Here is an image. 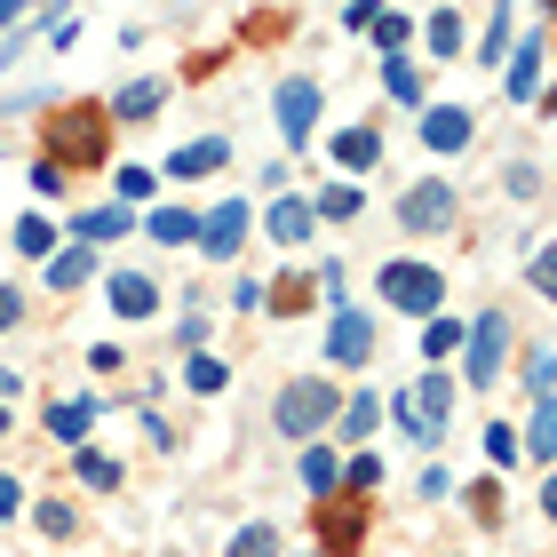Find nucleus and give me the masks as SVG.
<instances>
[{"label":"nucleus","instance_id":"f257e3e1","mask_svg":"<svg viewBox=\"0 0 557 557\" xmlns=\"http://www.w3.org/2000/svg\"><path fill=\"white\" fill-rule=\"evenodd\" d=\"M104 151H112V112L104 104H64L57 120H48V151L40 160H57L64 175L72 168H104Z\"/></svg>","mask_w":557,"mask_h":557},{"label":"nucleus","instance_id":"f03ea898","mask_svg":"<svg viewBox=\"0 0 557 557\" xmlns=\"http://www.w3.org/2000/svg\"><path fill=\"white\" fill-rule=\"evenodd\" d=\"M335 414H343V391L335 383H287V391H278V407H271V422L287 430V438H319Z\"/></svg>","mask_w":557,"mask_h":557},{"label":"nucleus","instance_id":"7ed1b4c3","mask_svg":"<svg viewBox=\"0 0 557 557\" xmlns=\"http://www.w3.org/2000/svg\"><path fill=\"white\" fill-rule=\"evenodd\" d=\"M383 302L407 319H438L446 311V278L438 263H383Z\"/></svg>","mask_w":557,"mask_h":557},{"label":"nucleus","instance_id":"20e7f679","mask_svg":"<svg viewBox=\"0 0 557 557\" xmlns=\"http://www.w3.org/2000/svg\"><path fill=\"white\" fill-rule=\"evenodd\" d=\"M398 422H407L414 446H438L446 422H454V383H446V374H422V383L398 398Z\"/></svg>","mask_w":557,"mask_h":557},{"label":"nucleus","instance_id":"39448f33","mask_svg":"<svg viewBox=\"0 0 557 557\" xmlns=\"http://www.w3.org/2000/svg\"><path fill=\"white\" fill-rule=\"evenodd\" d=\"M462 343H470V391H494L502 383V359H510V319H502V311L470 319Z\"/></svg>","mask_w":557,"mask_h":557},{"label":"nucleus","instance_id":"423d86ee","mask_svg":"<svg viewBox=\"0 0 557 557\" xmlns=\"http://www.w3.org/2000/svg\"><path fill=\"white\" fill-rule=\"evenodd\" d=\"M326 359L335 367H367L374 359V319L367 311H335L326 319Z\"/></svg>","mask_w":557,"mask_h":557},{"label":"nucleus","instance_id":"0eeeda50","mask_svg":"<svg viewBox=\"0 0 557 557\" xmlns=\"http://www.w3.org/2000/svg\"><path fill=\"white\" fill-rule=\"evenodd\" d=\"M311 128H319V81H287V88H278V136L302 151Z\"/></svg>","mask_w":557,"mask_h":557},{"label":"nucleus","instance_id":"6e6552de","mask_svg":"<svg viewBox=\"0 0 557 557\" xmlns=\"http://www.w3.org/2000/svg\"><path fill=\"white\" fill-rule=\"evenodd\" d=\"M398 223H407V232H446L454 223V184H414L398 199Z\"/></svg>","mask_w":557,"mask_h":557},{"label":"nucleus","instance_id":"1a4fd4ad","mask_svg":"<svg viewBox=\"0 0 557 557\" xmlns=\"http://www.w3.org/2000/svg\"><path fill=\"white\" fill-rule=\"evenodd\" d=\"M239 239H247V199H223V208L199 223V247H208L215 263H232V256H239Z\"/></svg>","mask_w":557,"mask_h":557},{"label":"nucleus","instance_id":"9d476101","mask_svg":"<svg viewBox=\"0 0 557 557\" xmlns=\"http://www.w3.org/2000/svg\"><path fill=\"white\" fill-rule=\"evenodd\" d=\"M223 160H232V144H223V136H199V144H175V151H168V175H175V184H191V175H215Z\"/></svg>","mask_w":557,"mask_h":557},{"label":"nucleus","instance_id":"9b49d317","mask_svg":"<svg viewBox=\"0 0 557 557\" xmlns=\"http://www.w3.org/2000/svg\"><path fill=\"white\" fill-rule=\"evenodd\" d=\"M295 478L311 486V502H335V486H343V454L311 438V446H302V462H295Z\"/></svg>","mask_w":557,"mask_h":557},{"label":"nucleus","instance_id":"f8f14e48","mask_svg":"<svg viewBox=\"0 0 557 557\" xmlns=\"http://www.w3.org/2000/svg\"><path fill=\"white\" fill-rule=\"evenodd\" d=\"M359 525H367V510H359V502H326V510H319L326 557H350V549H359Z\"/></svg>","mask_w":557,"mask_h":557},{"label":"nucleus","instance_id":"ddd939ff","mask_svg":"<svg viewBox=\"0 0 557 557\" xmlns=\"http://www.w3.org/2000/svg\"><path fill=\"white\" fill-rule=\"evenodd\" d=\"M160 311V287L144 271H112V319H151Z\"/></svg>","mask_w":557,"mask_h":557},{"label":"nucleus","instance_id":"4468645a","mask_svg":"<svg viewBox=\"0 0 557 557\" xmlns=\"http://www.w3.org/2000/svg\"><path fill=\"white\" fill-rule=\"evenodd\" d=\"M542 57H549V40L525 33L518 57H510V96H518V104H534V96H542Z\"/></svg>","mask_w":557,"mask_h":557},{"label":"nucleus","instance_id":"2eb2a0df","mask_svg":"<svg viewBox=\"0 0 557 557\" xmlns=\"http://www.w3.org/2000/svg\"><path fill=\"white\" fill-rule=\"evenodd\" d=\"M422 144H430V151H462V144H470V112H462V104H430V112H422Z\"/></svg>","mask_w":557,"mask_h":557},{"label":"nucleus","instance_id":"dca6fc26","mask_svg":"<svg viewBox=\"0 0 557 557\" xmlns=\"http://www.w3.org/2000/svg\"><path fill=\"white\" fill-rule=\"evenodd\" d=\"M40 271H48V287H57V295H72V287H88V278H96V247H57Z\"/></svg>","mask_w":557,"mask_h":557},{"label":"nucleus","instance_id":"f3484780","mask_svg":"<svg viewBox=\"0 0 557 557\" xmlns=\"http://www.w3.org/2000/svg\"><path fill=\"white\" fill-rule=\"evenodd\" d=\"M311 223H319V215H311V199H278V208L263 215V232H271L278 247H302V239H311Z\"/></svg>","mask_w":557,"mask_h":557},{"label":"nucleus","instance_id":"a211bd4d","mask_svg":"<svg viewBox=\"0 0 557 557\" xmlns=\"http://www.w3.org/2000/svg\"><path fill=\"white\" fill-rule=\"evenodd\" d=\"M557 454V398H534V430L518 438V462H549Z\"/></svg>","mask_w":557,"mask_h":557},{"label":"nucleus","instance_id":"6ab92c4d","mask_svg":"<svg viewBox=\"0 0 557 557\" xmlns=\"http://www.w3.org/2000/svg\"><path fill=\"white\" fill-rule=\"evenodd\" d=\"M335 160H343V175H367L374 160H383V136H374V128H343L335 136Z\"/></svg>","mask_w":557,"mask_h":557},{"label":"nucleus","instance_id":"aec40b11","mask_svg":"<svg viewBox=\"0 0 557 557\" xmlns=\"http://www.w3.org/2000/svg\"><path fill=\"white\" fill-rule=\"evenodd\" d=\"M88 422H96V398H64V407H48V438L81 446V438H88Z\"/></svg>","mask_w":557,"mask_h":557},{"label":"nucleus","instance_id":"412c9836","mask_svg":"<svg viewBox=\"0 0 557 557\" xmlns=\"http://www.w3.org/2000/svg\"><path fill=\"white\" fill-rule=\"evenodd\" d=\"M160 247H184V239H199V215L191 208H151V223H144Z\"/></svg>","mask_w":557,"mask_h":557},{"label":"nucleus","instance_id":"4be33fe9","mask_svg":"<svg viewBox=\"0 0 557 557\" xmlns=\"http://www.w3.org/2000/svg\"><path fill=\"white\" fill-rule=\"evenodd\" d=\"M160 96H168V81H128V88H120V104H104V112H120V120H151V112H160Z\"/></svg>","mask_w":557,"mask_h":557},{"label":"nucleus","instance_id":"5701e85b","mask_svg":"<svg viewBox=\"0 0 557 557\" xmlns=\"http://www.w3.org/2000/svg\"><path fill=\"white\" fill-rule=\"evenodd\" d=\"M128 223H136L128 208H88V215H81V247H96V239H128Z\"/></svg>","mask_w":557,"mask_h":557},{"label":"nucleus","instance_id":"b1692460","mask_svg":"<svg viewBox=\"0 0 557 557\" xmlns=\"http://www.w3.org/2000/svg\"><path fill=\"white\" fill-rule=\"evenodd\" d=\"M72 470H81L96 494H112V486H120V462H112V454H96V446H72Z\"/></svg>","mask_w":557,"mask_h":557},{"label":"nucleus","instance_id":"393cba45","mask_svg":"<svg viewBox=\"0 0 557 557\" xmlns=\"http://www.w3.org/2000/svg\"><path fill=\"white\" fill-rule=\"evenodd\" d=\"M454 350H462V326H454V319L438 311V319H430V326H422V359H430V367H438V359H454Z\"/></svg>","mask_w":557,"mask_h":557},{"label":"nucleus","instance_id":"a878e982","mask_svg":"<svg viewBox=\"0 0 557 557\" xmlns=\"http://www.w3.org/2000/svg\"><path fill=\"white\" fill-rule=\"evenodd\" d=\"M16 256H57V232H48V215H16Z\"/></svg>","mask_w":557,"mask_h":557},{"label":"nucleus","instance_id":"bb28decb","mask_svg":"<svg viewBox=\"0 0 557 557\" xmlns=\"http://www.w3.org/2000/svg\"><path fill=\"white\" fill-rule=\"evenodd\" d=\"M383 88L398 96V104H422V72L407 57H383Z\"/></svg>","mask_w":557,"mask_h":557},{"label":"nucleus","instance_id":"cd10ccee","mask_svg":"<svg viewBox=\"0 0 557 557\" xmlns=\"http://www.w3.org/2000/svg\"><path fill=\"white\" fill-rule=\"evenodd\" d=\"M33 525H40L48 542H72V534H81V518H72V502H40V510H33Z\"/></svg>","mask_w":557,"mask_h":557},{"label":"nucleus","instance_id":"c85d7f7f","mask_svg":"<svg viewBox=\"0 0 557 557\" xmlns=\"http://www.w3.org/2000/svg\"><path fill=\"white\" fill-rule=\"evenodd\" d=\"M343 430H350V438H374V430H383V407H374V391H367V398H343Z\"/></svg>","mask_w":557,"mask_h":557},{"label":"nucleus","instance_id":"c756f323","mask_svg":"<svg viewBox=\"0 0 557 557\" xmlns=\"http://www.w3.org/2000/svg\"><path fill=\"white\" fill-rule=\"evenodd\" d=\"M311 215H326V223H350V215H359V184H326Z\"/></svg>","mask_w":557,"mask_h":557},{"label":"nucleus","instance_id":"7c9ffc66","mask_svg":"<svg viewBox=\"0 0 557 557\" xmlns=\"http://www.w3.org/2000/svg\"><path fill=\"white\" fill-rule=\"evenodd\" d=\"M343 486H350V494H374V486H383V454H350V462H343Z\"/></svg>","mask_w":557,"mask_h":557},{"label":"nucleus","instance_id":"2f4dec72","mask_svg":"<svg viewBox=\"0 0 557 557\" xmlns=\"http://www.w3.org/2000/svg\"><path fill=\"white\" fill-rule=\"evenodd\" d=\"M223 557H278V534H271V525H239Z\"/></svg>","mask_w":557,"mask_h":557},{"label":"nucleus","instance_id":"473e14b6","mask_svg":"<svg viewBox=\"0 0 557 557\" xmlns=\"http://www.w3.org/2000/svg\"><path fill=\"white\" fill-rule=\"evenodd\" d=\"M422 40L438 48V57H454V48H462V16H454V9H438V16L422 24Z\"/></svg>","mask_w":557,"mask_h":557},{"label":"nucleus","instance_id":"72a5a7b5","mask_svg":"<svg viewBox=\"0 0 557 557\" xmlns=\"http://www.w3.org/2000/svg\"><path fill=\"white\" fill-rule=\"evenodd\" d=\"M367 24H374V40H383V57H407V40H414L407 16H367Z\"/></svg>","mask_w":557,"mask_h":557},{"label":"nucleus","instance_id":"f704fd0d","mask_svg":"<svg viewBox=\"0 0 557 557\" xmlns=\"http://www.w3.org/2000/svg\"><path fill=\"white\" fill-rule=\"evenodd\" d=\"M486 462H494V470H510V462H518V430H510V422H494V430H486Z\"/></svg>","mask_w":557,"mask_h":557},{"label":"nucleus","instance_id":"c9c22d12","mask_svg":"<svg viewBox=\"0 0 557 557\" xmlns=\"http://www.w3.org/2000/svg\"><path fill=\"white\" fill-rule=\"evenodd\" d=\"M502 48H510V16L494 9V24H486V40H478V64H502Z\"/></svg>","mask_w":557,"mask_h":557},{"label":"nucleus","instance_id":"e433bc0d","mask_svg":"<svg viewBox=\"0 0 557 557\" xmlns=\"http://www.w3.org/2000/svg\"><path fill=\"white\" fill-rule=\"evenodd\" d=\"M184 383H191V391H223V359H208V350H199V359L184 367Z\"/></svg>","mask_w":557,"mask_h":557},{"label":"nucleus","instance_id":"4c0bfd02","mask_svg":"<svg viewBox=\"0 0 557 557\" xmlns=\"http://www.w3.org/2000/svg\"><path fill=\"white\" fill-rule=\"evenodd\" d=\"M263 302H271V311H302V302H311V287H302V278H278Z\"/></svg>","mask_w":557,"mask_h":557},{"label":"nucleus","instance_id":"58836bf2","mask_svg":"<svg viewBox=\"0 0 557 557\" xmlns=\"http://www.w3.org/2000/svg\"><path fill=\"white\" fill-rule=\"evenodd\" d=\"M502 184H510L518 199H542V168H534V160H518L510 175H502Z\"/></svg>","mask_w":557,"mask_h":557},{"label":"nucleus","instance_id":"ea45409f","mask_svg":"<svg viewBox=\"0 0 557 557\" xmlns=\"http://www.w3.org/2000/svg\"><path fill=\"white\" fill-rule=\"evenodd\" d=\"M525 391H534V398H557V391H549V350H525Z\"/></svg>","mask_w":557,"mask_h":557},{"label":"nucleus","instance_id":"a19ab883","mask_svg":"<svg viewBox=\"0 0 557 557\" xmlns=\"http://www.w3.org/2000/svg\"><path fill=\"white\" fill-rule=\"evenodd\" d=\"M33 191L40 199H64V168L57 160H33Z\"/></svg>","mask_w":557,"mask_h":557},{"label":"nucleus","instance_id":"79ce46f5","mask_svg":"<svg viewBox=\"0 0 557 557\" xmlns=\"http://www.w3.org/2000/svg\"><path fill=\"white\" fill-rule=\"evenodd\" d=\"M120 199H151V168H120Z\"/></svg>","mask_w":557,"mask_h":557},{"label":"nucleus","instance_id":"37998d69","mask_svg":"<svg viewBox=\"0 0 557 557\" xmlns=\"http://www.w3.org/2000/svg\"><path fill=\"white\" fill-rule=\"evenodd\" d=\"M16 319H24V295H16V287H0V335H9Z\"/></svg>","mask_w":557,"mask_h":557},{"label":"nucleus","instance_id":"c03bdc74","mask_svg":"<svg viewBox=\"0 0 557 557\" xmlns=\"http://www.w3.org/2000/svg\"><path fill=\"white\" fill-rule=\"evenodd\" d=\"M16 502H24V486H16V478H0V518H16Z\"/></svg>","mask_w":557,"mask_h":557},{"label":"nucleus","instance_id":"a18cd8bd","mask_svg":"<svg viewBox=\"0 0 557 557\" xmlns=\"http://www.w3.org/2000/svg\"><path fill=\"white\" fill-rule=\"evenodd\" d=\"M16 391H24V383H16V374H9V367H0V407H9V398H16Z\"/></svg>","mask_w":557,"mask_h":557},{"label":"nucleus","instance_id":"49530a36","mask_svg":"<svg viewBox=\"0 0 557 557\" xmlns=\"http://www.w3.org/2000/svg\"><path fill=\"white\" fill-rule=\"evenodd\" d=\"M0 430H9V407H0Z\"/></svg>","mask_w":557,"mask_h":557}]
</instances>
